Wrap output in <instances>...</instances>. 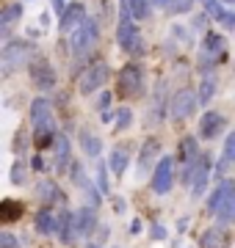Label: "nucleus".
I'll list each match as a JSON object with an SVG mask.
<instances>
[{
    "label": "nucleus",
    "instance_id": "obj_1",
    "mask_svg": "<svg viewBox=\"0 0 235 248\" xmlns=\"http://www.w3.org/2000/svg\"><path fill=\"white\" fill-rule=\"evenodd\" d=\"M208 210L218 218V223H235V179H218V185L208 196Z\"/></svg>",
    "mask_w": 235,
    "mask_h": 248
},
{
    "label": "nucleus",
    "instance_id": "obj_2",
    "mask_svg": "<svg viewBox=\"0 0 235 248\" xmlns=\"http://www.w3.org/2000/svg\"><path fill=\"white\" fill-rule=\"evenodd\" d=\"M117 39H119V47H122L127 55H141V53H144V42H141V33H138L136 22H133V14H130V9H127L125 0H122V14H119Z\"/></svg>",
    "mask_w": 235,
    "mask_h": 248
},
{
    "label": "nucleus",
    "instance_id": "obj_3",
    "mask_svg": "<svg viewBox=\"0 0 235 248\" xmlns=\"http://www.w3.org/2000/svg\"><path fill=\"white\" fill-rule=\"evenodd\" d=\"M97 39H100L97 22H94L91 17H86L78 28L69 31V39H67V42H69V50H72L75 55H86L91 47L97 45Z\"/></svg>",
    "mask_w": 235,
    "mask_h": 248
},
{
    "label": "nucleus",
    "instance_id": "obj_4",
    "mask_svg": "<svg viewBox=\"0 0 235 248\" xmlns=\"http://www.w3.org/2000/svg\"><path fill=\"white\" fill-rule=\"evenodd\" d=\"M119 94L127 99H136L144 94V69L138 63H125L119 72Z\"/></svg>",
    "mask_w": 235,
    "mask_h": 248
},
{
    "label": "nucleus",
    "instance_id": "obj_5",
    "mask_svg": "<svg viewBox=\"0 0 235 248\" xmlns=\"http://www.w3.org/2000/svg\"><path fill=\"white\" fill-rule=\"evenodd\" d=\"M199 105H202V102H199L197 91L194 89H180L172 99H169V116H172L174 122H183V119L194 116V110H197Z\"/></svg>",
    "mask_w": 235,
    "mask_h": 248
},
{
    "label": "nucleus",
    "instance_id": "obj_6",
    "mask_svg": "<svg viewBox=\"0 0 235 248\" xmlns=\"http://www.w3.org/2000/svg\"><path fill=\"white\" fill-rule=\"evenodd\" d=\"M31 53H34V45H31V42H22V39L6 42V47H3V72L9 75V72H14L17 66H22V63L31 58Z\"/></svg>",
    "mask_w": 235,
    "mask_h": 248
},
{
    "label": "nucleus",
    "instance_id": "obj_7",
    "mask_svg": "<svg viewBox=\"0 0 235 248\" xmlns=\"http://www.w3.org/2000/svg\"><path fill=\"white\" fill-rule=\"evenodd\" d=\"M108 63H91L89 69L83 72L81 78H78V91H81V94H86V97H89V94H94V91H100L102 89V86H105V83H108Z\"/></svg>",
    "mask_w": 235,
    "mask_h": 248
},
{
    "label": "nucleus",
    "instance_id": "obj_8",
    "mask_svg": "<svg viewBox=\"0 0 235 248\" xmlns=\"http://www.w3.org/2000/svg\"><path fill=\"white\" fill-rule=\"evenodd\" d=\"M28 72H31V83L42 91H53L58 78H55V69L53 63L45 61V58H34V61L28 63Z\"/></svg>",
    "mask_w": 235,
    "mask_h": 248
},
{
    "label": "nucleus",
    "instance_id": "obj_9",
    "mask_svg": "<svg viewBox=\"0 0 235 248\" xmlns=\"http://www.w3.org/2000/svg\"><path fill=\"white\" fill-rule=\"evenodd\" d=\"M224 55V36L218 33H208L202 39V50H199V61H202V69L208 72L210 66H216Z\"/></svg>",
    "mask_w": 235,
    "mask_h": 248
},
{
    "label": "nucleus",
    "instance_id": "obj_10",
    "mask_svg": "<svg viewBox=\"0 0 235 248\" xmlns=\"http://www.w3.org/2000/svg\"><path fill=\"white\" fill-rule=\"evenodd\" d=\"M174 185V160L172 157H161L158 166L152 171V190L158 196H166Z\"/></svg>",
    "mask_w": 235,
    "mask_h": 248
},
{
    "label": "nucleus",
    "instance_id": "obj_11",
    "mask_svg": "<svg viewBox=\"0 0 235 248\" xmlns=\"http://www.w3.org/2000/svg\"><path fill=\"white\" fill-rule=\"evenodd\" d=\"M208 177H210V157L208 155H199L194 177H191V196H194V199L205 196V190H208Z\"/></svg>",
    "mask_w": 235,
    "mask_h": 248
},
{
    "label": "nucleus",
    "instance_id": "obj_12",
    "mask_svg": "<svg viewBox=\"0 0 235 248\" xmlns=\"http://www.w3.org/2000/svg\"><path fill=\"white\" fill-rule=\"evenodd\" d=\"M224 130V116L218 113V110H208V113H202L199 119V138H205V141H213L218 138Z\"/></svg>",
    "mask_w": 235,
    "mask_h": 248
},
{
    "label": "nucleus",
    "instance_id": "obj_13",
    "mask_svg": "<svg viewBox=\"0 0 235 248\" xmlns=\"http://www.w3.org/2000/svg\"><path fill=\"white\" fill-rule=\"evenodd\" d=\"M94 226H97V207L86 204V207H81L75 213V234L78 237H89L94 232Z\"/></svg>",
    "mask_w": 235,
    "mask_h": 248
},
{
    "label": "nucleus",
    "instance_id": "obj_14",
    "mask_svg": "<svg viewBox=\"0 0 235 248\" xmlns=\"http://www.w3.org/2000/svg\"><path fill=\"white\" fill-rule=\"evenodd\" d=\"M161 155V143L155 138H147L144 146H141V155H138V177H147L150 171H155V157Z\"/></svg>",
    "mask_w": 235,
    "mask_h": 248
},
{
    "label": "nucleus",
    "instance_id": "obj_15",
    "mask_svg": "<svg viewBox=\"0 0 235 248\" xmlns=\"http://www.w3.org/2000/svg\"><path fill=\"white\" fill-rule=\"evenodd\" d=\"M227 246H230V234H227L224 223L210 226L199 234V248H227Z\"/></svg>",
    "mask_w": 235,
    "mask_h": 248
},
{
    "label": "nucleus",
    "instance_id": "obj_16",
    "mask_svg": "<svg viewBox=\"0 0 235 248\" xmlns=\"http://www.w3.org/2000/svg\"><path fill=\"white\" fill-rule=\"evenodd\" d=\"M86 19V9H83V3H69L67 9L61 11V31L64 33H69L72 28H78Z\"/></svg>",
    "mask_w": 235,
    "mask_h": 248
},
{
    "label": "nucleus",
    "instance_id": "obj_17",
    "mask_svg": "<svg viewBox=\"0 0 235 248\" xmlns=\"http://www.w3.org/2000/svg\"><path fill=\"white\" fill-rule=\"evenodd\" d=\"M36 232L45 234V237L58 234V215L50 213V207H42V210L36 213Z\"/></svg>",
    "mask_w": 235,
    "mask_h": 248
},
{
    "label": "nucleus",
    "instance_id": "obj_18",
    "mask_svg": "<svg viewBox=\"0 0 235 248\" xmlns=\"http://www.w3.org/2000/svg\"><path fill=\"white\" fill-rule=\"evenodd\" d=\"M31 122H34V127L53 122V108H50V99L36 97L34 102H31Z\"/></svg>",
    "mask_w": 235,
    "mask_h": 248
},
{
    "label": "nucleus",
    "instance_id": "obj_19",
    "mask_svg": "<svg viewBox=\"0 0 235 248\" xmlns=\"http://www.w3.org/2000/svg\"><path fill=\"white\" fill-rule=\"evenodd\" d=\"M53 149H55V169L64 174L67 166H69V152H72V143H69V138H67L64 133H58V135H55Z\"/></svg>",
    "mask_w": 235,
    "mask_h": 248
},
{
    "label": "nucleus",
    "instance_id": "obj_20",
    "mask_svg": "<svg viewBox=\"0 0 235 248\" xmlns=\"http://www.w3.org/2000/svg\"><path fill=\"white\" fill-rule=\"evenodd\" d=\"M108 166L117 177H122L127 171V166H130V146H114L111 149V157H108Z\"/></svg>",
    "mask_w": 235,
    "mask_h": 248
},
{
    "label": "nucleus",
    "instance_id": "obj_21",
    "mask_svg": "<svg viewBox=\"0 0 235 248\" xmlns=\"http://www.w3.org/2000/svg\"><path fill=\"white\" fill-rule=\"evenodd\" d=\"M36 196H39V202L45 204V207H50V204L55 202H61L64 196H61V187L55 185L53 179H42L36 185Z\"/></svg>",
    "mask_w": 235,
    "mask_h": 248
},
{
    "label": "nucleus",
    "instance_id": "obj_22",
    "mask_svg": "<svg viewBox=\"0 0 235 248\" xmlns=\"http://www.w3.org/2000/svg\"><path fill=\"white\" fill-rule=\"evenodd\" d=\"M55 122H47V124H39L34 127V143H36V149H47V146H53L55 143Z\"/></svg>",
    "mask_w": 235,
    "mask_h": 248
},
{
    "label": "nucleus",
    "instance_id": "obj_23",
    "mask_svg": "<svg viewBox=\"0 0 235 248\" xmlns=\"http://www.w3.org/2000/svg\"><path fill=\"white\" fill-rule=\"evenodd\" d=\"M58 240L61 243H75L78 240V234H75V213H67L64 210L58 215Z\"/></svg>",
    "mask_w": 235,
    "mask_h": 248
},
{
    "label": "nucleus",
    "instance_id": "obj_24",
    "mask_svg": "<svg viewBox=\"0 0 235 248\" xmlns=\"http://www.w3.org/2000/svg\"><path fill=\"white\" fill-rule=\"evenodd\" d=\"M19 17H22V3H9V6L3 9V14H0V28H3V36H9L11 25H14Z\"/></svg>",
    "mask_w": 235,
    "mask_h": 248
},
{
    "label": "nucleus",
    "instance_id": "obj_25",
    "mask_svg": "<svg viewBox=\"0 0 235 248\" xmlns=\"http://www.w3.org/2000/svg\"><path fill=\"white\" fill-rule=\"evenodd\" d=\"M81 146L83 152H86V157H100V149H102V141H100L94 133H89V130H83L81 133Z\"/></svg>",
    "mask_w": 235,
    "mask_h": 248
},
{
    "label": "nucleus",
    "instance_id": "obj_26",
    "mask_svg": "<svg viewBox=\"0 0 235 248\" xmlns=\"http://www.w3.org/2000/svg\"><path fill=\"white\" fill-rule=\"evenodd\" d=\"M133 19H147L152 14V0H125Z\"/></svg>",
    "mask_w": 235,
    "mask_h": 248
},
{
    "label": "nucleus",
    "instance_id": "obj_27",
    "mask_svg": "<svg viewBox=\"0 0 235 248\" xmlns=\"http://www.w3.org/2000/svg\"><path fill=\"white\" fill-rule=\"evenodd\" d=\"M208 11H210V14H213V19H216V22H221V25H224V28H230V31H235V14H233V11L221 9L218 3H213V6H210Z\"/></svg>",
    "mask_w": 235,
    "mask_h": 248
},
{
    "label": "nucleus",
    "instance_id": "obj_28",
    "mask_svg": "<svg viewBox=\"0 0 235 248\" xmlns=\"http://www.w3.org/2000/svg\"><path fill=\"white\" fill-rule=\"evenodd\" d=\"M213 94H216V80L205 78L202 83H199V102H202V105H208L210 99H213Z\"/></svg>",
    "mask_w": 235,
    "mask_h": 248
},
{
    "label": "nucleus",
    "instance_id": "obj_29",
    "mask_svg": "<svg viewBox=\"0 0 235 248\" xmlns=\"http://www.w3.org/2000/svg\"><path fill=\"white\" fill-rule=\"evenodd\" d=\"M19 213H22V204L11 202V199H6V202H3V218H6V221H17Z\"/></svg>",
    "mask_w": 235,
    "mask_h": 248
},
{
    "label": "nucleus",
    "instance_id": "obj_30",
    "mask_svg": "<svg viewBox=\"0 0 235 248\" xmlns=\"http://www.w3.org/2000/svg\"><path fill=\"white\" fill-rule=\"evenodd\" d=\"M191 9H194V0H174L166 11H169V14H188Z\"/></svg>",
    "mask_w": 235,
    "mask_h": 248
},
{
    "label": "nucleus",
    "instance_id": "obj_31",
    "mask_svg": "<svg viewBox=\"0 0 235 248\" xmlns=\"http://www.w3.org/2000/svg\"><path fill=\"white\" fill-rule=\"evenodd\" d=\"M130 122H133V110H130V108H122L117 113V130H127Z\"/></svg>",
    "mask_w": 235,
    "mask_h": 248
},
{
    "label": "nucleus",
    "instance_id": "obj_32",
    "mask_svg": "<svg viewBox=\"0 0 235 248\" xmlns=\"http://www.w3.org/2000/svg\"><path fill=\"white\" fill-rule=\"evenodd\" d=\"M108 169L111 166H105V163H100V169H97V182H100L102 193H108Z\"/></svg>",
    "mask_w": 235,
    "mask_h": 248
},
{
    "label": "nucleus",
    "instance_id": "obj_33",
    "mask_svg": "<svg viewBox=\"0 0 235 248\" xmlns=\"http://www.w3.org/2000/svg\"><path fill=\"white\" fill-rule=\"evenodd\" d=\"M83 190H86V202H89L91 207H100V202H102V199H100V193L94 190V185H91V179L86 182V185H83Z\"/></svg>",
    "mask_w": 235,
    "mask_h": 248
},
{
    "label": "nucleus",
    "instance_id": "obj_34",
    "mask_svg": "<svg viewBox=\"0 0 235 248\" xmlns=\"http://www.w3.org/2000/svg\"><path fill=\"white\" fill-rule=\"evenodd\" d=\"M11 182H14V185H22V182H25V166H22V163H14V169H11Z\"/></svg>",
    "mask_w": 235,
    "mask_h": 248
},
{
    "label": "nucleus",
    "instance_id": "obj_35",
    "mask_svg": "<svg viewBox=\"0 0 235 248\" xmlns=\"http://www.w3.org/2000/svg\"><path fill=\"white\" fill-rule=\"evenodd\" d=\"M224 157L235 163V130L227 135V141H224Z\"/></svg>",
    "mask_w": 235,
    "mask_h": 248
},
{
    "label": "nucleus",
    "instance_id": "obj_36",
    "mask_svg": "<svg viewBox=\"0 0 235 248\" xmlns=\"http://www.w3.org/2000/svg\"><path fill=\"white\" fill-rule=\"evenodd\" d=\"M19 246V240L11 234V232H3L0 234V248H17Z\"/></svg>",
    "mask_w": 235,
    "mask_h": 248
},
{
    "label": "nucleus",
    "instance_id": "obj_37",
    "mask_svg": "<svg viewBox=\"0 0 235 248\" xmlns=\"http://www.w3.org/2000/svg\"><path fill=\"white\" fill-rule=\"evenodd\" d=\"M111 99H114V97H111V91H102V94H100V110H108V105H111Z\"/></svg>",
    "mask_w": 235,
    "mask_h": 248
},
{
    "label": "nucleus",
    "instance_id": "obj_38",
    "mask_svg": "<svg viewBox=\"0 0 235 248\" xmlns=\"http://www.w3.org/2000/svg\"><path fill=\"white\" fill-rule=\"evenodd\" d=\"M150 234H152V240H166V229H163L161 223H158V226H152V229H150Z\"/></svg>",
    "mask_w": 235,
    "mask_h": 248
},
{
    "label": "nucleus",
    "instance_id": "obj_39",
    "mask_svg": "<svg viewBox=\"0 0 235 248\" xmlns=\"http://www.w3.org/2000/svg\"><path fill=\"white\" fill-rule=\"evenodd\" d=\"M172 3H174V0H152V6H155V9H163V11L169 9Z\"/></svg>",
    "mask_w": 235,
    "mask_h": 248
},
{
    "label": "nucleus",
    "instance_id": "obj_40",
    "mask_svg": "<svg viewBox=\"0 0 235 248\" xmlns=\"http://www.w3.org/2000/svg\"><path fill=\"white\" fill-rule=\"evenodd\" d=\"M34 169H36V171H45V160H42V157H34Z\"/></svg>",
    "mask_w": 235,
    "mask_h": 248
},
{
    "label": "nucleus",
    "instance_id": "obj_41",
    "mask_svg": "<svg viewBox=\"0 0 235 248\" xmlns=\"http://www.w3.org/2000/svg\"><path fill=\"white\" fill-rule=\"evenodd\" d=\"M141 232V221H133L130 223V234H138Z\"/></svg>",
    "mask_w": 235,
    "mask_h": 248
},
{
    "label": "nucleus",
    "instance_id": "obj_42",
    "mask_svg": "<svg viewBox=\"0 0 235 248\" xmlns=\"http://www.w3.org/2000/svg\"><path fill=\"white\" fill-rule=\"evenodd\" d=\"M202 3H205V6H208V9H210V6H213V3H216V0H202Z\"/></svg>",
    "mask_w": 235,
    "mask_h": 248
},
{
    "label": "nucleus",
    "instance_id": "obj_43",
    "mask_svg": "<svg viewBox=\"0 0 235 248\" xmlns=\"http://www.w3.org/2000/svg\"><path fill=\"white\" fill-rule=\"evenodd\" d=\"M83 248H100V246H94V243H89V246H83Z\"/></svg>",
    "mask_w": 235,
    "mask_h": 248
},
{
    "label": "nucleus",
    "instance_id": "obj_44",
    "mask_svg": "<svg viewBox=\"0 0 235 248\" xmlns=\"http://www.w3.org/2000/svg\"><path fill=\"white\" fill-rule=\"evenodd\" d=\"M230 3H235V0H230Z\"/></svg>",
    "mask_w": 235,
    "mask_h": 248
}]
</instances>
